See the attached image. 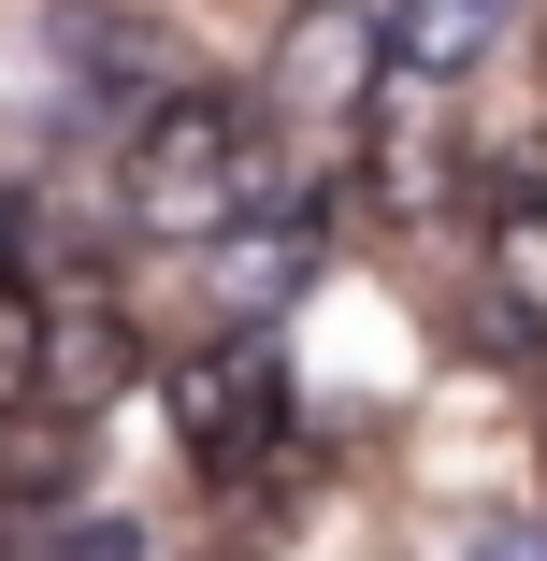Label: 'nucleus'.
Masks as SVG:
<instances>
[{
    "label": "nucleus",
    "mask_w": 547,
    "mask_h": 561,
    "mask_svg": "<svg viewBox=\"0 0 547 561\" xmlns=\"http://www.w3.org/2000/svg\"><path fill=\"white\" fill-rule=\"evenodd\" d=\"M0 260H30V216H15V202H0Z\"/></svg>",
    "instance_id": "9b49d317"
},
{
    "label": "nucleus",
    "mask_w": 547,
    "mask_h": 561,
    "mask_svg": "<svg viewBox=\"0 0 547 561\" xmlns=\"http://www.w3.org/2000/svg\"><path fill=\"white\" fill-rule=\"evenodd\" d=\"M44 389V288L30 260H0V403H30Z\"/></svg>",
    "instance_id": "6e6552de"
},
{
    "label": "nucleus",
    "mask_w": 547,
    "mask_h": 561,
    "mask_svg": "<svg viewBox=\"0 0 547 561\" xmlns=\"http://www.w3.org/2000/svg\"><path fill=\"white\" fill-rule=\"evenodd\" d=\"M375 101H389V30H375V15H346V0L288 15L260 130H288L303 159H332V145H361V130H375Z\"/></svg>",
    "instance_id": "f03ea898"
},
{
    "label": "nucleus",
    "mask_w": 547,
    "mask_h": 561,
    "mask_svg": "<svg viewBox=\"0 0 547 561\" xmlns=\"http://www.w3.org/2000/svg\"><path fill=\"white\" fill-rule=\"evenodd\" d=\"M476 288L504 331H547V145H504L476 187Z\"/></svg>",
    "instance_id": "20e7f679"
},
{
    "label": "nucleus",
    "mask_w": 547,
    "mask_h": 561,
    "mask_svg": "<svg viewBox=\"0 0 547 561\" xmlns=\"http://www.w3.org/2000/svg\"><path fill=\"white\" fill-rule=\"evenodd\" d=\"M116 389V317H44V403H101Z\"/></svg>",
    "instance_id": "0eeeda50"
},
{
    "label": "nucleus",
    "mask_w": 547,
    "mask_h": 561,
    "mask_svg": "<svg viewBox=\"0 0 547 561\" xmlns=\"http://www.w3.org/2000/svg\"><path fill=\"white\" fill-rule=\"evenodd\" d=\"M303 274H317V202H303V187H274L246 231L216 245V288H231V317H274Z\"/></svg>",
    "instance_id": "423d86ee"
},
{
    "label": "nucleus",
    "mask_w": 547,
    "mask_h": 561,
    "mask_svg": "<svg viewBox=\"0 0 547 561\" xmlns=\"http://www.w3.org/2000/svg\"><path fill=\"white\" fill-rule=\"evenodd\" d=\"M173 432H187V461H202L216 490L274 476V446H288V360L260 346V331H231V346L173 360Z\"/></svg>",
    "instance_id": "7ed1b4c3"
},
{
    "label": "nucleus",
    "mask_w": 547,
    "mask_h": 561,
    "mask_svg": "<svg viewBox=\"0 0 547 561\" xmlns=\"http://www.w3.org/2000/svg\"><path fill=\"white\" fill-rule=\"evenodd\" d=\"M389 87H461L504 30H518V0H389Z\"/></svg>",
    "instance_id": "39448f33"
},
{
    "label": "nucleus",
    "mask_w": 547,
    "mask_h": 561,
    "mask_svg": "<svg viewBox=\"0 0 547 561\" xmlns=\"http://www.w3.org/2000/svg\"><path fill=\"white\" fill-rule=\"evenodd\" d=\"M116 187H130V231H145V245H231V231H246V216H260L288 173H274L260 101L173 87V101H145V116H130Z\"/></svg>",
    "instance_id": "f257e3e1"
},
{
    "label": "nucleus",
    "mask_w": 547,
    "mask_h": 561,
    "mask_svg": "<svg viewBox=\"0 0 547 561\" xmlns=\"http://www.w3.org/2000/svg\"><path fill=\"white\" fill-rule=\"evenodd\" d=\"M15 561H130V533H116V518H30Z\"/></svg>",
    "instance_id": "1a4fd4ad"
},
{
    "label": "nucleus",
    "mask_w": 547,
    "mask_h": 561,
    "mask_svg": "<svg viewBox=\"0 0 547 561\" xmlns=\"http://www.w3.org/2000/svg\"><path fill=\"white\" fill-rule=\"evenodd\" d=\"M461 561H547V518H490V533H476Z\"/></svg>",
    "instance_id": "9d476101"
}]
</instances>
